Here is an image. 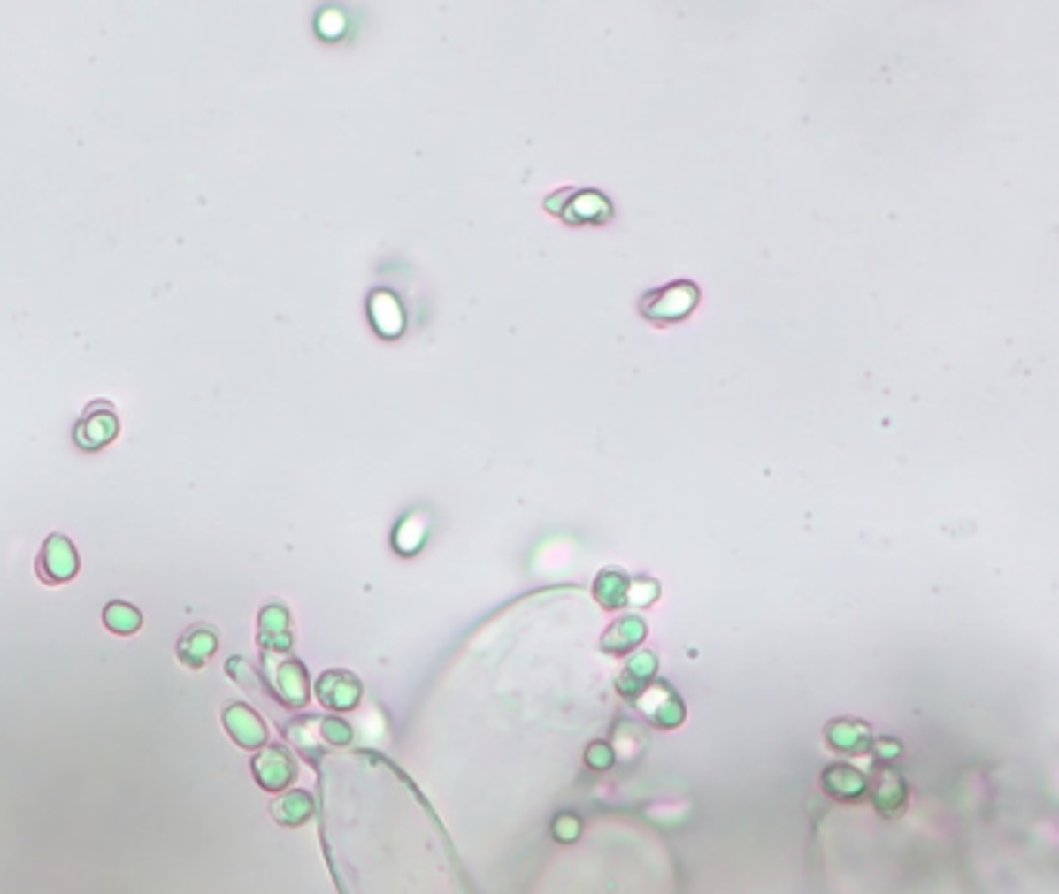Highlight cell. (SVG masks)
Returning a JSON list of instances; mask_svg holds the SVG:
<instances>
[{
    "label": "cell",
    "mask_w": 1059,
    "mask_h": 894,
    "mask_svg": "<svg viewBox=\"0 0 1059 894\" xmlns=\"http://www.w3.org/2000/svg\"><path fill=\"white\" fill-rule=\"evenodd\" d=\"M261 680L273 702L283 708H305L308 671L298 659H289L286 653H261Z\"/></svg>",
    "instance_id": "cell-1"
},
{
    "label": "cell",
    "mask_w": 1059,
    "mask_h": 894,
    "mask_svg": "<svg viewBox=\"0 0 1059 894\" xmlns=\"http://www.w3.org/2000/svg\"><path fill=\"white\" fill-rule=\"evenodd\" d=\"M699 298H702V292H699V286L693 283V279H674V283H665V286H659V289H649L647 295L641 298L637 311H641V317L649 320V324L668 326V324H680V320L690 317V314L699 308Z\"/></svg>",
    "instance_id": "cell-2"
},
{
    "label": "cell",
    "mask_w": 1059,
    "mask_h": 894,
    "mask_svg": "<svg viewBox=\"0 0 1059 894\" xmlns=\"http://www.w3.org/2000/svg\"><path fill=\"white\" fill-rule=\"evenodd\" d=\"M544 211L559 218L563 224H606L612 221L616 209L612 199L600 190H584V187H569V190H556L544 199Z\"/></svg>",
    "instance_id": "cell-3"
},
{
    "label": "cell",
    "mask_w": 1059,
    "mask_h": 894,
    "mask_svg": "<svg viewBox=\"0 0 1059 894\" xmlns=\"http://www.w3.org/2000/svg\"><path fill=\"white\" fill-rule=\"evenodd\" d=\"M631 705H634L653 727H662V730H674L687 721L684 699H680L678 690H674L671 684H665V680H653V684H649Z\"/></svg>",
    "instance_id": "cell-4"
},
{
    "label": "cell",
    "mask_w": 1059,
    "mask_h": 894,
    "mask_svg": "<svg viewBox=\"0 0 1059 894\" xmlns=\"http://www.w3.org/2000/svg\"><path fill=\"white\" fill-rule=\"evenodd\" d=\"M115 435H119V413L109 401H90L72 432L81 451H103L106 444L115 441Z\"/></svg>",
    "instance_id": "cell-5"
},
{
    "label": "cell",
    "mask_w": 1059,
    "mask_h": 894,
    "mask_svg": "<svg viewBox=\"0 0 1059 894\" xmlns=\"http://www.w3.org/2000/svg\"><path fill=\"white\" fill-rule=\"evenodd\" d=\"M252 776H255V783L265 789V792H277L280 795L298 776L295 758L289 755V749H286V745L267 742V745H261V749L255 752Z\"/></svg>",
    "instance_id": "cell-6"
},
{
    "label": "cell",
    "mask_w": 1059,
    "mask_h": 894,
    "mask_svg": "<svg viewBox=\"0 0 1059 894\" xmlns=\"http://www.w3.org/2000/svg\"><path fill=\"white\" fill-rule=\"evenodd\" d=\"M78 569H81L78 550L65 534H50V538L44 540V546H41L38 559H35V571H38L41 581L50 584V587L72 581V577L78 575Z\"/></svg>",
    "instance_id": "cell-7"
},
{
    "label": "cell",
    "mask_w": 1059,
    "mask_h": 894,
    "mask_svg": "<svg viewBox=\"0 0 1059 894\" xmlns=\"http://www.w3.org/2000/svg\"><path fill=\"white\" fill-rule=\"evenodd\" d=\"M221 723L227 730L230 739L246 752H258L261 745H267V723L261 721V714L246 702H227L221 708Z\"/></svg>",
    "instance_id": "cell-8"
},
{
    "label": "cell",
    "mask_w": 1059,
    "mask_h": 894,
    "mask_svg": "<svg viewBox=\"0 0 1059 894\" xmlns=\"http://www.w3.org/2000/svg\"><path fill=\"white\" fill-rule=\"evenodd\" d=\"M314 692H318V699H320V705H324V708L351 711V708H357V705H361L364 686L351 671H345V668H333V671L320 674L318 684H314Z\"/></svg>",
    "instance_id": "cell-9"
},
{
    "label": "cell",
    "mask_w": 1059,
    "mask_h": 894,
    "mask_svg": "<svg viewBox=\"0 0 1059 894\" xmlns=\"http://www.w3.org/2000/svg\"><path fill=\"white\" fill-rule=\"evenodd\" d=\"M283 736L292 749H295L302 758H308L311 764H318L320 758H326V752H330V745H326V739H324V717L320 714L295 717V721H289L283 727Z\"/></svg>",
    "instance_id": "cell-10"
},
{
    "label": "cell",
    "mask_w": 1059,
    "mask_h": 894,
    "mask_svg": "<svg viewBox=\"0 0 1059 894\" xmlns=\"http://www.w3.org/2000/svg\"><path fill=\"white\" fill-rule=\"evenodd\" d=\"M824 739L833 752L842 755H867L873 745V730L861 717H839L824 727Z\"/></svg>",
    "instance_id": "cell-11"
},
{
    "label": "cell",
    "mask_w": 1059,
    "mask_h": 894,
    "mask_svg": "<svg viewBox=\"0 0 1059 894\" xmlns=\"http://www.w3.org/2000/svg\"><path fill=\"white\" fill-rule=\"evenodd\" d=\"M867 792H870V798H873V807L882 814V817H894V814H901L907 805L904 776H901L898 770L888 768V764L876 770L873 776H867Z\"/></svg>",
    "instance_id": "cell-12"
},
{
    "label": "cell",
    "mask_w": 1059,
    "mask_h": 894,
    "mask_svg": "<svg viewBox=\"0 0 1059 894\" xmlns=\"http://www.w3.org/2000/svg\"><path fill=\"white\" fill-rule=\"evenodd\" d=\"M656 671H659V659H656L653 649H637V653L625 661V668L616 677L618 696H625V702H634V699L656 680Z\"/></svg>",
    "instance_id": "cell-13"
},
{
    "label": "cell",
    "mask_w": 1059,
    "mask_h": 894,
    "mask_svg": "<svg viewBox=\"0 0 1059 894\" xmlns=\"http://www.w3.org/2000/svg\"><path fill=\"white\" fill-rule=\"evenodd\" d=\"M178 661L190 671H199L211 655L218 653V628L215 624H193L178 637Z\"/></svg>",
    "instance_id": "cell-14"
},
{
    "label": "cell",
    "mask_w": 1059,
    "mask_h": 894,
    "mask_svg": "<svg viewBox=\"0 0 1059 894\" xmlns=\"http://www.w3.org/2000/svg\"><path fill=\"white\" fill-rule=\"evenodd\" d=\"M647 634H649V628H647V622H643L641 615H622V618H616L610 628L602 630L600 649L606 655L637 653V649H641V643L647 640Z\"/></svg>",
    "instance_id": "cell-15"
},
{
    "label": "cell",
    "mask_w": 1059,
    "mask_h": 894,
    "mask_svg": "<svg viewBox=\"0 0 1059 894\" xmlns=\"http://www.w3.org/2000/svg\"><path fill=\"white\" fill-rule=\"evenodd\" d=\"M820 789L830 798L839 801H861L867 795V774L855 764H830L820 776Z\"/></svg>",
    "instance_id": "cell-16"
},
{
    "label": "cell",
    "mask_w": 1059,
    "mask_h": 894,
    "mask_svg": "<svg viewBox=\"0 0 1059 894\" xmlns=\"http://www.w3.org/2000/svg\"><path fill=\"white\" fill-rule=\"evenodd\" d=\"M258 646L261 653H289L292 649V628L289 612L283 606L271 603L258 615Z\"/></svg>",
    "instance_id": "cell-17"
},
{
    "label": "cell",
    "mask_w": 1059,
    "mask_h": 894,
    "mask_svg": "<svg viewBox=\"0 0 1059 894\" xmlns=\"http://www.w3.org/2000/svg\"><path fill=\"white\" fill-rule=\"evenodd\" d=\"M318 814V801L305 789H289V792L277 795L271 805V817L280 826H302Z\"/></svg>",
    "instance_id": "cell-18"
},
{
    "label": "cell",
    "mask_w": 1059,
    "mask_h": 894,
    "mask_svg": "<svg viewBox=\"0 0 1059 894\" xmlns=\"http://www.w3.org/2000/svg\"><path fill=\"white\" fill-rule=\"evenodd\" d=\"M370 317L382 339H398L404 332V308H401L398 295L388 289L373 292L370 298Z\"/></svg>",
    "instance_id": "cell-19"
},
{
    "label": "cell",
    "mask_w": 1059,
    "mask_h": 894,
    "mask_svg": "<svg viewBox=\"0 0 1059 894\" xmlns=\"http://www.w3.org/2000/svg\"><path fill=\"white\" fill-rule=\"evenodd\" d=\"M628 584L631 577L622 569H602L594 577V600L602 609H622L628 606Z\"/></svg>",
    "instance_id": "cell-20"
},
{
    "label": "cell",
    "mask_w": 1059,
    "mask_h": 894,
    "mask_svg": "<svg viewBox=\"0 0 1059 894\" xmlns=\"http://www.w3.org/2000/svg\"><path fill=\"white\" fill-rule=\"evenodd\" d=\"M103 624H106V630H112V634L131 637L143 628V615H140L137 606L125 603V600H112V603H106V609H103Z\"/></svg>",
    "instance_id": "cell-21"
},
{
    "label": "cell",
    "mask_w": 1059,
    "mask_h": 894,
    "mask_svg": "<svg viewBox=\"0 0 1059 894\" xmlns=\"http://www.w3.org/2000/svg\"><path fill=\"white\" fill-rule=\"evenodd\" d=\"M227 674H230V677H234L236 684H240L246 692H255V696H267L265 680L258 677V671L252 668V661L242 659V655H234V659L227 661ZM267 699H271V696H267Z\"/></svg>",
    "instance_id": "cell-22"
},
{
    "label": "cell",
    "mask_w": 1059,
    "mask_h": 894,
    "mask_svg": "<svg viewBox=\"0 0 1059 894\" xmlns=\"http://www.w3.org/2000/svg\"><path fill=\"white\" fill-rule=\"evenodd\" d=\"M659 593H662V587L656 577L637 575V577H631V584H628V606L647 609V606H653L656 600H659Z\"/></svg>",
    "instance_id": "cell-23"
},
{
    "label": "cell",
    "mask_w": 1059,
    "mask_h": 894,
    "mask_svg": "<svg viewBox=\"0 0 1059 894\" xmlns=\"http://www.w3.org/2000/svg\"><path fill=\"white\" fill-rule=\"evenodd\" d=\"M395 538H401V540H395L398 553H417L419 544H423V538H426V522L419 519V516H411V519L401 522V528L395 531Z\"/></svg>",
    "instance_id": "cell-24"
},
{
    "label": "cell",
    "mask_w": 1059,
    "mask_h": 894,
    "mask_svg": "<svg viewBox=\"0 0 1059 894\" xmlns=\"http://www.w3.org/2000/svg\"><path fill=\"white\" fill-rule=\"evenodd\" d=\"M584 761H587L590 770H610L612 761H616V749H612L610 742H590L587 752H584Z\"/></svg>",
    "instance_id": "cell-25"
},
{
    "label": "cell",
    "mask_w": 1059,
    "mask_h": 894,
    "mask_svg": "<svg viewBox=\"0 0 1059 894\" xmlns=\"http://www.w3.org/2000/svg\"><path fill=\"white\" fill-rule=\"evenodd\" d=\"M578 836H581V817H578V814L565 811L553 820V838H556V842L569 844V842H575Z\"/></svg>",
    "instance_id": "cell-26"
},
{
    "label": "cell",
    "mask_w": 1059,
    "mask_h": 894,
    "mask_svg": "<svg viewBox=\"0 0 1059 894\" xmlns=\"http://www.w3.org/2000/svg\"><path fill=\"white\" fill-rule=\"evenodd\" d=\"M870 752H873V755L879 758V761H892V758L901 755V742L894 739V736H886V739H873Z\"/></svg>",
    "instance_id": "cell-27"
}]
</instances>
